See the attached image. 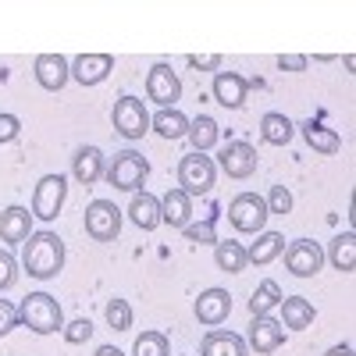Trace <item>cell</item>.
Here are the masks:
<instances>
[{
  "label": "cell",
  "mask_w": 356,
  "mask_h": 356,
  "mask_svg": "<svg viewBox=\"0 0 356 356\" xmlns=\"http://www.w3.org/2000/svg\"><path fill=\"white\" fill-rule=\"evenodd\" d=\"M22 267L40 282L57 278L65 267V239L54 232H33L25 239V250H22Z\"/></svg>",
  "instance_id": "cell-1"
},
{
  "label": "cell",
  "mask_w": 356,
  "mask_h": 356,
  "mask_svg": "<svg viewBox=\"0 0 356 356\" xmlns=\"http://www.w3.org/2000/svg\"><path fill=\"white\" fill-rule=\"evenodd\" d=\"M18 321H22L33 335H54V332L65 328L61 303H57L50 292H33V296H25L22 307H18Z\"/></svg>",
  "instance_id": "cell-2"
},
{
  "label": "cell",
  "mask_w": 356,
  "mask_h": 356,
  "mask_svg": "<svg viewBox=\"0 0 356 356\" xmlns=\"http://www.w3.org/2000/svg\"><path fill=\"white\" fill-rule=\"evenodd\" d=\"M104 178L114 189H122V193H139L143 182L150 178V164H146V157L136 154V150H122V154H114L107 161Z\"/></svg>",
  "instance_id": "cell-3"
},
{
  "label": "cell",
  "mask_w": 356,
  "mask_h": 356,
  "mask_svg": "<svg viewBox=\"0 0 356 356\" xmlns=\"http://www.w3.org/2000/svg\"><path fill=\"white\" fill-rule=\"evenodd\" d=\"M214 178H218V164L207 157V154H186L178 161V189L186 196H207L214 189Z\"/></svg>",
  "instance_id": "cell-4"
},
{
  "label": "cell",
  "mask_w": 356,
  "mask_h": 356,
  "mask_svg": "<svg viewBox=\"0 0 356 356\" xmlns=\"http://www.w3.org/2000/svg\"><path fill=\"white\" fill-rule=\"evenodd\" d=\"M267 218H271V214H267V203L257 193H239V196L228 203V221H232L235 232L260 235L264 225H267Z\"/></svg>",
  "instance_id": "cell-5"
},
{
  "label": "cell",
  "mask_w": 356,
  "mask_h": 356,
  "mask_svg": "<svg viewBox=\"0 0 356 356\" xmlns=\"http://www.w3.org/2000/svg\"><path fill=\"white\" fill-rule=\"evenodd\" d=\"M111 122H114V132H122L125 139H143L146 132H150V114H146V104L139 97H132V93L114 100Z\"/></svg>",
  "instance_id": "cell-6"
},
{
  "label": "cell",
  "mask_w": 356,
  "mask_h": 356,
  "mask_svg": "<svg viewBox=\"0 0 356 356\" xmlns=\"http://www.w3.org/2000/svg\"><path fill=\"white\" fill-rule=\"evenodd\" d=\"M122 232V211L111 200H93L86 207V235L93 243H114Z\"/></svg>",
  "instance_id": "cell-7"
},
{
  "label": "cell",
  "mask_w": 356,
  "mask_h": 356,
  "mask_svg": "<svg viewBox=\"0 0 356 356\" xmlns=\"http://www.w3.org/2000/svg\"><path fill=\"white\" fill-rule=\"evenodd\" d=\"M68 200V182L65 175H43L36 182V193H33V218L40 221H54L61 214V207Z\"/></svg>",
  "instance_id": "cell-8"
},
{
  "label": "cell",
  "mask_w": 356,
  "mask_h": 356,
  "mask_svg": "<svg viewBox=\"0 0 356 356\" xmlns=\"http://www.w3.org/2000/svg\"><path fill=\"white\" fill-rule=\"evenodd\" d=\"M285 267L296 278H314L324 267V250L314 239H296L285 246Z\"/></svg>",
  "instance_id": "cell-9"
},
{
  "label": "cell",
  "mask_w": 356,
  "mask_h": 356,
  "mask_svg": "<svg viewBox=\"0 0 356 356\" xmlns=\"http://www.w3.org/2000/svg\"><path fill=\"white\" fill-rule=\"evenodd\" d=\"M33 72H36V82L47 93H61L72 79V61L65 54H40L33 61Z\"/></svg>",
  "instance_id": "cell-10"
},
{
  "label": "cell",
  "mask_w": 356,
  "mask_h": 356,
  "mask_svg": "<svg viewBox=\"0 0 356 356\" xmlns=\"http://www.w3.org/2000/svg\"><path fill=\"white\" fill-rule=\"evenodd\" d=\"M146 97L161 107H175V100L182 97V79L171 72V65H154L146 72Z\"/></svg>",
  "instance_id": "cell-11"
},
{
  "label": "cell",
  "mask_w": 356,
  "mask_h": 356,
  "mask_svg": "<svg viewBox=\"0 0 356 356\" xmlns=\"http://www.w3.org/2000/svg\"><path fill=\"white\" fill-rule=\"evenodd\" d=\"M250 349L257 356H271L275 349H282L285 342V328H282V321H275L271 314H264V317H253L250 321Z\"/></svg>",
  "instance_id": "cell-12"
},
{
  "label": "cell",
  "mask_w": 356,
  "mask_h": 356,
  "mask_svg": "<svg viewBox=\"0 0 356 356\" xmlns=\"http://www.w3.org/2000/svg\"><path fill=\"white\" fill-rule=\"evenodd\" d=\"M193 310H196V321H200V324H207V328H218V324L228 321V314H232V296H228L225 289H203Z\"/></svg>",
  "instance_id": "cell-13"
},
{
  "label": "cell",
  "mask_w": 356,
  "mask_h": 356,
  "mask_svg": "<svg viewBox=\"0 0 356 356\" xmlns=\"http://www.w3.org/2000/svg\"><path fill=\"white\" fill-rule=\"evenodd\" d=\"M257 150L250 143H228L225 150L218 154V164H221V171L228 175V178H250L253 171H257Z\"/></svg>",
  "instance_id": "cell-14"
},
{
  "label": "cell",
  "mask_w": 356,
  "mask_h": 356,
  "mask_svg": "<svg viewBox=\"0 0 356 356\" xmlns=\"http://www.w3.org/2000/svg\"><path fill=\"white\" fill-rule=\"evenodd\" d=\"M114 72V57L111 54H79L72 61V79L79 86H100Z\"/></svg>",
  "instance_id": "cell-15"
},
{
  "label": "cell",
  "mask_w": 356,
  "mask_h": 356,
  "mask_svg": "<svg viewBox=\"0 0 356 356\" xmlns=\"http://www.w3.org/2000/svg\"><path fill=\"white\" fill-rule=\"evenodd\" d=\"M104 171H107V157L97 150V146H79L75 157H72V175H75V182L93 186V182H100V178H104Z\"/></svg>",
  "instance_id": "cell-16"
},
{
  "label": "cell",
  "mask_w": 356,
  "mask_h": 356,
  "mask_svg": "<svg viewBox=\"0 0 356 356\" xmlns=\"http://www.w3.org/2000/svg\"><path fill=\"white\" fill-rule=\"evenodd\" d=\"M246 89H250V82H246L243 75H235V72H218V75H214V86H211V93H214V100H218L221 107L235 111V107L246 104Z\"/></svg>",
  "instance_id": "cell-17"
},
{
  "label": "cell",
  "mask_w": 356,
  "mask_h": 356,
  "mask_svg": "<svg viewBox=\"0 0 356 356\" xmlns=\"http://www.w3.org/2000/svg\"><path fill=\"white\" fill-rule=\"evenodd\" d=\"M33 235V214L25 207H4L0 211V243H25Z\"/></svg>",
  "instance_id": "cell-18"
},
{
  "label": "cell",
  "mask_w": 356,
  "mask_h": 356,
  "mask_svg": "<svg viewBox=\"0 0 356 356\" xmlns=\"http://www.w3.org/2000/svg\"><path fill=\"white\" fill-rule=\"evenodd\" d=\"M189 218H193V196H186L182 189H168L161 200V225L186 228Z\"/></svg>",
  "instance_id": "cell-19"
},
{
  "label": "cell",
  "mask_w": 356,
  "mask_h": 356,
  "mask_svg": "<svg viewBox=\"0 0 356 356\" xmlns=\"http://www.w3.org/2000/svg\"><path fill=\"white\" fill-rule=\"evenodd\" d=\"M203 356H250L246 342L235 335V332H225V328H214L203 335V346H200Z\"/></svg>",
  "instance_id": "cell-20"
},
{
  "label": "cell",
  "mask_w": 356,
  "mask_h": 356,
  "mask_svg": "<svg viewBox=\"0 0 356 356\" xmlns=\"http://www.w3.org/2000/svg\"><path fill=\"white\" fill-rule=\"evenodd\" d=\"M129 218L136 228L143 232H154L161 225V200L154 193H132V203H129Z\"/></svg>",
  "instance_id": "cell-21"
},
{
  "label": "cell",
  "mask_w": 356,
  "mask_h": 356,
  "mask_svg": "<svg viewBox=\"0 0 356 356\" xmlns=\"http://www.w3.org/2000/svg\"><path fill=\"white\" fill-rule=\"evenodd\" d=\"M300 129H303V139H307V146H310L314 154L335 157V154L342 150V139H339V132H335V129L321 125V122H303Z\"/></svg>",
  "instance_id": "cell-22"
},
{
  "label": "cell",
  "mask_w": 356,
  "mask_h": 356,
  "mask_svg": "<svg viewBox=\"0 0 356 356\" xmlns=\"http://www.w3.org/2000/svg\"><path fill=\"white\" fill-rule=\"evenodd\" d=\"M278 307H282V328L289 332H307L314 324V303L303 300V296H289Z\"/></svg>",
  "instance_id": "cell-23"
},
{
  "label": "cell",
  "mask_w": 356,
  "mask_h": 356,
  "mask_svg": "<svg viewBox=\"0 0 356 356\" xmlns=\"http://www.w3.org/2000/svg\"><path fill=\"white\" fill-rule=\"evenodd\" d=\"M285 253V235H278V232H260L257 235V243L246 250V260L250 264H257V267H267L275 257H282Z\"/></svg>",
  "instance_id": "cell-24"
},
{
  "label": "cell",
  "mask_w": 356,
  "mask_h": 356,
  "mask_svg": "<svg viewBox=\"0 0 356 356\" xmlns=\"http://www.w3.org/2000/svg\"><path fill=\"white\" fill-rule=\"evenodd\" d=\"M260 136H264V143H271V146H289L292 136H296V125H292V118L271 111V114L260 118Z\"/></svg>",
  "instance_id": "cell-25"
},
{
  "label": "cell",
  "mask_w": 356,
  "mask_h": 356,
  "mask_svg": "<svg viewBox=\"0 0 356 356\" xmlns=\"http://www.w3.org/2000/svg\"><path fill=\"white\" fill-rule=\"evenodd\" d=\"M150 125L161 139H182L189 132V118L182 111H175V107H161L154 118H150Z\"/></svg>",
  "instance_id": "cell-26"
},
{
  "label": "cell",
  "mask_w": 356,
  "mask_h": 356,
  "mask_svg": "<svg viewBox=\"0 0 356 356\" xmlns=\"http://www.w3.org/2000/svg\"><path fill=\"white\" fill-rule=\"evenodd\" d=\"M189 143H193V150L196 154H207V150H211V146L221 139V129H218V122H214V118L211 114H200V118H193V122H189Z\"/></svg>",
  "instance_id": "cell-27"
},
{
  "label": "cell",
  "mask_w": 356,
  "mask_h": 356,
  "mask_svg": "<svg viewBox=\"0 0 356 356\" xmlns=\"http://www.w3.org/2000/svg\"><path fill=\"white\" fill-rule=\"evenodd\" d=\"M324 260H332L335 271L353 275V267H356V232H342L339 239H332V250H328Z\"/></svg>",
  "instance_id": "cell-28"
},
{
  "label": "cell",
  "mask_w": 356,
  "mask_h": 356,
  "mask_svg": "<svg viewBox=\"0 0 356 356\" xmlns=\"http://www.w3.org/2000/svg\"><path fill=\"white\" fill-rule=\"evenodd\" d=\"M214 264L221 267L225 275H243L246 271V246L243 243H218L214 246Z\"/></svg>",
  "instance_id": "cell-29"
},
{
  "label": "cell",
  "mask_w": 356,
  "mask_h": 356,
  "mask_svg": "<svg viewBox=\"0 0 356 356\" xmlns=\"http://www.w3.org/2000/svg\"><path fill=\"white\" fill-rule=\"evenodd\" d=\"M282 300H285V296H282L278 282H275V278H264V282L257 285V292H253V300H250V314H253V317H264V314H271Z\"/></svg>",
  "instance_id": "cell-30"
},
{
  "label": "cell",
  "mask_w": 356,
  "mask_h": 356,
  "mask_svg": "<svg viewBox=\"0 0 356 356\" xmlns=\"http://www.w3.org/2000/svg\"><path fill=\"white\" fill-rule=\"evenodd\" d=\"M132 356H171V342L164 332H143L132 346Z\"/></svg>",
  "instance_id": "cell-31"
},
{
  "label": "cell",
  "mask_w": 356,
  "mask_h": 356,
  "mask_svg": "<svg viewBox=\"0 0 356 356\" xmlns=\"http://www.w3.org/2000/svg\"><path fill=\"white\" fill-rule=\"evenodd\" d=\"M104 317H107V324L114 332H129L132 328V307H129V300H107Z\"/></svg>",
  "instance_id": "cell-32"
},
{
  "label": "cell",
  "mask_w": 356,
  "mask_h": 356,
  "mask_svg": "<svg viewBox=\"0 0 356 356\" xmlns=\"http://www.w3.org/2000/svg\"><path fill=\"white\" fill-rule=\"evenodd\" d=\"M214 221H218V214H211L203 225H186V228H182L186 239H189V243H214V246H218L221 239H218V232H214Z\"/></svg>",
  "instance_id": "cell-33"
},
{
  "label": "cell",
  "mask_w": 356,
  "mask_h": 356,
  "mask_svg": "<svg viewBox=\"0 0 356 356\" xmlns=\"http://www.w3.org/2000/svg\"><path fill=\"white\" fill-rule=\"evenodd\" d=\"M264 203H267V214H282L285 218L292 211V193L285 186H271V193H267Z\"/></svg>",
  "instance_id": "cell-34"
},
{
  "label": "cell",
  "mask_w": 356,
  "mask_h": 356,
  "mask_svg": "<svg viewBox=\"0 0 356 356\" xmlns=\"http://www.w3.org/2000/svg\"><path fill=\"white\" fill-rule=\"evenodd\" d=\"M61 335H65V342H72V346H82V342H89V339H93V321L79 317V321L65 324V328H61Z\"/></svg>",
  "instance_id": "cell-35"
},
{
  "label": "cell",
  "mask_w": 356,
  "mask_h": 356,
  "mask_svg": "<svg viewBox=\"0 0 356 356\" xmlns=\"http://www.w3.org/2000/svg\"><path fill=\"white\" fill-rule=\"evenodd\" d=\"M15 282H18V260L8 250H0V292L15 289Z\"/></svg>",
  "instance_id": "cell-36"
},
{
  "label": "cell",
  "mask_w": 356,
  "mask_h": 356,
  "mask_svg": "<svg viewBox=\"0 0 356 356\" xmlns=\"http://www.w3.org/2000/svg\"><path fill=\"white\" fill-rule=\"evenodd\" d=\"M18 132H22V122H18V118H15V114H0V146H4V143H15Z\"/></svg>",
  "instance_id": "cell-37"
},
{
  "label": "cell",
  "mask_w": 356,
  "mask_h": 356,
  "mask_svg": "<svg viewBox=\"0 0 356 356\" xmlns=\"http://www.w3.org/2000/svg\"><path fill=\"white\" fill-rule=\"evenodd\" d=\"M11 328H18V307L0 300V335H8Z\"/></svg>",
  "instance_id": "cell-38"
},
{
  "label": "cell",
  "mask_w": 356,
  "mask_h": 356,
  "mask_svg": "<svg viewBox=\"0 0 356 356\" xmlns=\"http://www.w3.org/2000/svg\"><path fill=\"white\" fill-rule=\"evenodd\" d=\"M186 61H189V68H207V72H218V68H221V54H207V57L189 54Z\"/></svg>",
  "instance_id": "cell-39"
},
{
  "label": "cell",
  "mask_w": 356,
  "mask_h": 356,
  "mask_svg": "<svg viewBox=\"0 0 356 356\" xmlns=\"http://www.w3.org/2000/svg\"><path fill=\"white\" fill-rule=\"evenodd\" d=\"M278 68H282V72H303V68H307V57H300V54H282V57H278Z\"/></svg>",
  "instance_id": "cell-40"
},
{
  "label": "cell",
  "mask_w": 356,
  "mask_h": 356,
  "mask_svg": "<svg viewBox=\"0 0 356 356\" xmlns=\"http://www.w3.org/2000/svg\"><path fill=\"white\" fill-rule=\"evenodd\" d=\"M324 356H353V346H346V342H342V346H332Z\"/></svg>",
  "instance_id": "cell-41"
},
{
  "label": "cell",
  "mask_w": 356,
  "mask_h": 356,
  "mask_svg": "<svg viewBox=\"0 0 356 356\" xmlns=\"http://www.w3.org/2000/svg\"><path fill=\"white\" fill-rule=\"evenodd\" d=\"M97 356H125V353L118 349V346H100V349H97Z\"/></svg>",
  "instance_id": "cell-42"
}]
</instances>
